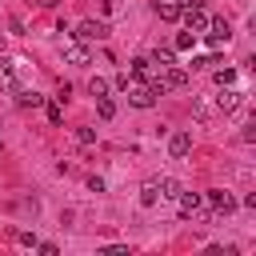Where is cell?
Here are the masks:
<instances>
[{
	"label": "cell",
	"mask_w": 256,
	"mask_h": 256,
	"mask_svg": "<svg viewBox=\"0 0 256 256\" xmlns=\"http://www.w3.org/2000/svg\"><path fill=\"white\" fill-rule=\"evenodd\" d=\"M180 16H184V24H188L196 36H200V32H208V20H212V16H208L200 4H184V8H180Z\"/></svg>",
	"instance_id": "cell-1"
},
{
	"label": "cell",
	"mask_w": 256,
	"mask_h": 256,
	"mask_svg": "<svg viewBox=\"0 0 256 256\" xmlns=\"http://www.w3.org/2000/svg\"><path fill=\"white\" fill-rule=\"evenodd\" d=\"M204 200H208V208H212V212H220V216L236 212V200H232V192H224V188H208V192H204Z\"/></svg>",
	"instance_id": "cell-2"
},
{
	"label": "cell",
	"mask_w": 256,
	"mask_h": 256,
	"mask_svg": "<svg viewBox=\"0 0 256 256\" xmlns=\"http://www.w3.org/2000/svg\"><path fill=\"white\" fill-rule=\"evenodd\" d=\"M72 36L84 40V44H88V40H104V36H108V24H104V20H80Z\"/></svg>",
	"instance_id": "cell-3"
},
{
	"label": "cell",
	"mask_w": 256,
	"mask_h": 256,
	"mask_svg": "<svg viewBox=\"0 0 256 256\" xmlns=\"http://www.w3.org/2000/svg\"><path fill=\"white\" fill-rule=\"evenodd\" d=\"M124 92H128V100H132L136 108H152V104H156V92H152V84H128Z\"/></svg>",
	"instance_id": "cell-4"
},
{
	"label": "cell",
	"mask_w": 256,
	"mask_h": 256,
	"mask_svg": "<svg viewBox=\"0 0 256 256\" xmlns=\"http://www.w3.org/2000/svg\"><path fill=\"white\" fill-rule=\"evenodd\" d=\"M200 204H204V196H200V192H184V188L176 192V208H180V216H188V220H192V216L200 212Z\"/></svg>",
	"instance_id": "cell-5"
},
{
	"label": "cell",
	"mask_w": 256,
	"mask_h": 256,
	"mask_svg": "<svg viewBox=\"0 0 256 256\" xmlns=\"http://www.w3.org/2000/svg\"><path fill=\"white\" fill-rule=\"evenodd\" d=\"M240 100H244V96H240L232 84H224V88H220V96H216V108H220V112H236V108H240Z\"/></svg>",
	"instance_id": "cell-6"
},
{
	"label": "cell",
	"mask_w": 256,
	"mask_h": 256,
	"mask_svg": "<svg viewBox=\"0 0 256 256\" xmlns=\"http://www.w3.org/2000/svg\"><path fill=\"white\" fill-rule=\"evenodd\" d=\"M168 152H172L176 160L188 156V152H192V132H172V136H168Z\"/></svg>",
	"instance_id": "cell-7"
},
{
	"label": "cell",
	"mask_w": 256,
	"mask_h": 256,
	"mask_svg": "<svg viewBox=\"0 0 256 256\" xmlns=\"http://www.w3.org/2000/svg\"><path fill=\"white\" fill-rule=\"evenodd\" d=\"M64 60H68L72 68H84V64H88V48H84V44H64Z\"/></svg>",
	"instance_id": "cell-8"
},
{
	"label": "cell",
	"mask_w": 256,
	"mask_h": 256,
	"mask_svg": "<svg viewBox=\"0 0 256 256\" xmlns=\"http://www.w3.org/2000/svg\"><path fill=\"white\" fill-rule=\"evenodd\" d=\"M160 80H164V88H184V84H188V72L176 68V64H168V72H164Z\"/></svg>",
	"instance_id": "cell-9"
},
{
	"label": "cell",
	"mask_w": 256,
	"mask_h": 256,
	"mask_svg": "<svg viewBox=\"0 0 256 256\" xmlns=\"http://www.w3.org/2000/svg\"><path fill=\"white\" fill-rule=\"evenodd\" d=\"M16 104L20 108H44V96L32 92V88H16Z\"/></svg>",
	"instance_id": "cell-10"
},
{
	"label": "cell",
	"mask_w": 256,
	"mask_h": 256,
	"mask_svg": "<svg viewBox=\"0 0 256 256\" xmlns=\"http://www.w3.org/2000/svg\"><path fill=\"white\" fill-rule=\"evenodd\" d=\"M156 184V192L164 196V200H176V192H180V180H172V176H160V180H152Z\"/></svg>",
	"instance_id": "cell-11"
},
{
	"label": "cell",
	"mask_w": 256,
	"mask_h": 256,
	"mask_svg": "<svg viewBox=\"0 0 256 256\" xmlns=\"http://www.w3.org/2000/svg\"><path fill=\"white\" fill-rule=\"evenodd\" d=\"M96 112H100V120H112L116 116V100L104 92V96H96Z\"/></svg>",
	"instance_id": "cell-12"
},
{
	"label": "cell",
	"mask_w": 256,
	"mask_h": 256,
	"mask_svg": "<svg viewBox=\"0 0 256 256\" xmlns=\"http://www.w3.org/2000/svg\"><path fill=\"white\" fill-rule=\"evenodd\" d=\"M192 44H196V32H192V28H188V32H180V36H176V40H172V52H188V48H192Z\"/></svg>",
	"instance_id": "cell-13"
},
{
	"label": "cell",
	"mask_w": 256,
	"mask_h": 256,
	"mask_svg": "<svg viewBox=\"0 0 256 256\" xmlns=\"http://www.w3.org/2000/svg\"><path fill=\"white\" fill-rule=\"evenodd\" d=\"M148 76H152V60H144V56L132 60V80H148Z\"/></svg>",
	"instance_id": "cell-14"
},
{
	"label": "cell",
	"mask_w": 256,
	"mask_h": 256,
	"mask_svg": "<svg viewBox=\"0 0 256 256\" xmlns=\"http://www.w3.org/2000/svg\"><path fill=\"white\" fill-rule=\"evenodd\" d=\"M44 112H48V124H64V104L60 100H48Z\"/></svg>",
	"instance_id": "cell-15"
},
{
	"label": "cell",
	"mask_w": 256,
	"mask_h": 256,
	"mask_svg": "<svg viewBox=\"0 0 256 256\" xmlns=\"http://www.w3.org/2000/svg\"><path fill=\"white\" fill-rule=\"evenodd\" d=\"M152 64L168 68V64H176V52H172V48H156V52H152Z\"/></svg>",
	"instance_id": "cell-16"
},
{
	"label": "cell",
	"mask_w": 256,
	"mask_h": 256,
	"mask_svg": "<svg viewBox=\"0 0 256 256\" xmlns=\"http://www.w3.org/2000/svg\"><path fill=\"white\" fill-rule=\"evenodd\" d=\"M156 196H160V192H156V184L148 180V184L140 188V204H144V208H152V204H156Z\"/></svg>",
	"instance_id": "cell-17"
},
{
	"label": "cell",
	"mask_w": 256,
	"mask_h": 256,
	"mask_svg": "<svg viewBox=\"0 0 256 256\" xmlns=\"http://www.w3.org/2000/svg\"><path fill=\"white\" fill-rule=\"evenodd\" d=\"M156 12H160L164 20H176V16H180V4H172V0H168V4H156Z\"/></svg>",
	"instance_id": "cell-18"
},
{
	"label": "cell",
	"mask_w": 256,
	"mask_h": 256,
	"mask_svg": "<svg viewBox=\"0 0 256 256\" xmlns=\"http://www.w3.org/2000/svg\"><path fill=\"white\" fill-rule=\"evenodd\" d=\"M88 92H92V96H104V92H108V80H104V76H92V80H88Z\"/></svg>",
	"instance_id": "cell-19"
},
{
	"label": "cell",
	"mask_w": 256,
	"mask_h": 256,
	"mask_svg": "<svg viewBox=\"0 0 256 256\" xmlns=\"http://www.w3.org/2000/svg\"><path fill=\"white\" fill-rule=\"evenodd\" d=\"M224 84H236V72L232 68H220L216 72V88H224Z\"/></svg>",
	"instance_id": "cell-20"
},
{
	"label": "cell",
	"mask_w": 256,
	"mask_h": 256,
	"mask_svg": "<svg viewBox=\"0 0 256 256\" xmlns=\"http://www.w3.org/2000/svg\"><path fill=\"white\" fill-rule=\"evenodd\" d=\"M76 140L80 144H96V128H76Z\"/></svg>",
	"instance_id": "cell-21"
},
{
	"label": "cell",
	"mask_w": 256,
	"mask_h": 256,
	"mask_svg": "<svg viewBox=\"0 0 256 256\" xmlns=\"http://www.w3.org/2000/svg\"><path fill=\"white\" fill-rule=\"evenodd\" d=\"M16 244H24V248H36V236H32V232H16Z\"/></svg>",
	"instance_id": "cell-22"
},
{
	"label": "cell",
	"mask_w": 256,
	"mask_h": 256,
	"mask_svg": "<svg viewBox=\"0 0 256 256\" xmlns=\"http://www.w3.org/2000/svg\"><path fill=\"white\" fill-rule=\"evenodd\" d=\"M40 4H44V8H52V4H60V0H40Z\"/></svg>",
	"instance_id": "cell-23"
}]
</instances>
